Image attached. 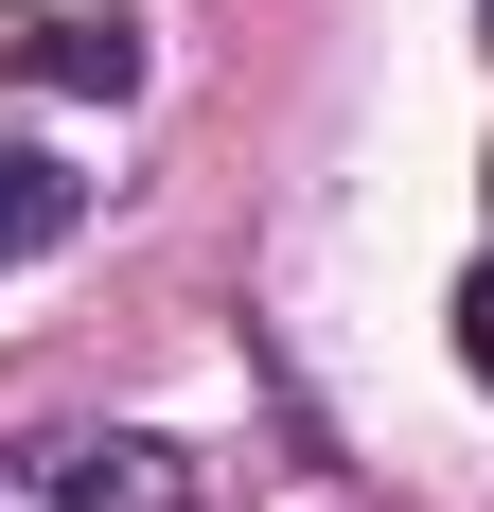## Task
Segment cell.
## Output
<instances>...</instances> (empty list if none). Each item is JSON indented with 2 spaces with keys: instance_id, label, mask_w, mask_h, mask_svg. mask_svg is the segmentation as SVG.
Wrapping results in <instances>:
<instances>
[{
  "instance_id": "cell-3",
  "label": "cell",
  "mask_w": 494,
  "mask_h": 512,
  "mask_svg": "<svg viewBox=\"0 0 494 512\" xmlns=\"http://www.w3.org/2000/svg\"><path fill=\"white\" fill-rule=\"evenodd\" d=\"M71 212H89V177L53 142H0V265H36V248H71Z\"/></svg>"
},
{
  "instance_id": "cell-2",
  "label": "cell",
  "mask_w": 494,
  "mask_h": 512,
  "mask_svg": "<svg viewBox=\"0 0 494 512\" xmlns=\"http://www.w3.org/2000/svg\"><path fill=\"white\" fill-rule=\"evenodd\" d=\"M0 53H18V89H71V106L142 89V36H124V18H0Z\"/></svg>"
},
{
  "instance_id": "cell-1",
  "label": "cell",
  "mask_w": 494,
  "mask_h": 512,
  "mask_svg": "<svg viewBox=\"0 0 494 512\" xmlns=\"http://www.w3.org/2000/svg\"><path fill=\"white\" fill-rule=\"evenodd\" d=\"M0 512H195V460L177 442L53 424V442H0Z\"/></svg>"
},
{
  "instance_id": "cell-4",
  "label": "cell",
  "mask_w": 494,
  "mask_h": 512,
  "mask_svg": "<svg viewBox=\"0 0 494 512\" xmlns=\"http://www.w3.org/2000/svg\"><path fill=\"white\" fill-rule=\"evenodd\" d=\"M459 371H477V389H494V265H477V283H459Z\"/></svg>"
}]
</instances>
